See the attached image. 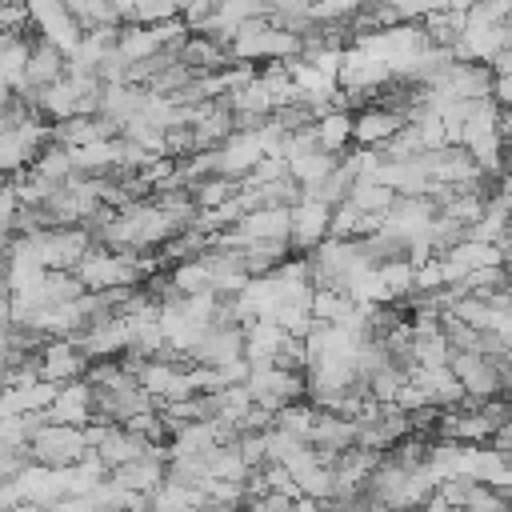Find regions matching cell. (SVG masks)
<instances>
[{
	"label": "cell",
	"mask_w": 512,
	"mask_h": 512,
	"mask_svg": "<svg viewBox=\"0 0 512 512\" xmlns=\"http://www.w3.org/2000/svg\"><path fill=\"white\" fill-rule=\"evenodd\" d=\"M60 76H64V52L36 36V40H32V48H28L24 80H28L32 88H44V84H52V80H60Z\"/></svg>",
	"instance_id": "2e32d148"
},
{
	"label": "cell",
	"mask_w": 512,
	"mask_h": 512,
	"mask_svg": "<svg viewBox=\"0 0 512 512\" xmlns=\"http://www.w3.org/2000/svg\"><path fill=\"white\" fill-rule=\"evenodd\" d=\"M84 368H88V356H84L68 336H48V340L36 348V372H40L44 380L64 384V380H72V376H84Z\"/></svg>",
	"instance_id": "ba28073f"
},
{
	"label": "cell",
	"mask_w": 512,
	"mask_h": 512,
	"mask_svg": "<svg viewBox=\"0 0 512 512\" xmlns=\"http://www.w3.org/2000/svg\"><path fill=\"white\" fill-rule=\"evenodd\" d=\"M392 188L388 184H380V180H352V188H348V200L360 208V212H384L388 204H392Z\"/></svg>",
	"instance_id": "d4e9b609"
},
{
	"label": "cell",
	"mask_w": 512,
	"mask_h": 512,
	"mask_svg": "<svg viewBox=\"0 0 512 512\" xmlns=\"http://www.w3.org/2000/svg\"><path fill=\"white\" fill-rule=\"evenodd\" d=\"M340 156H332V152H324V148H304V152H296V156H288L284 160V168H288V176L304 188V184H312V180H320L332 164H336Z\"/></svg>",
	"instance_id": "7402d4cb"
},
{
	"label": "cell",
	"mask_w": 512,
	"mask_h": 512,
	"mask_svg": "<svg viewBox=\"0 0 512 512\" xmlns=\"http://www.w3.org/2000/svg\"><path fill=\"white\" fill-rule=\"evenodd\" d=\"M160 48V36L152 24H136V20H120L116 28V52L124 60H140V56H152Z\"/></svg>",
	"instance_id": "ffe728a7"
},
{
	"label": "cell",
	"mask_w": 512,
	"mask_h": 512,
	"mask_svg": "<svg viewBox=\"0 0 512 512\" xmlns=\"http://www.w3.org/2000/svg\"><path fill=\"white\" fill-rule=\"evenodd\" d=\"M28 236V248L32 256L44 264V268H72L84 248L92 244V236L80 228V224H52V228H40V232H24Z\"/></svg>",
	"instance_id": "277c9868"
},
{
	"label": "cell",
	"mask_w": 512,
	"mask_h": 512,
	"mask_svg": "<svg viewBox=\"0 0 512 512\" xmlns=\"http://www.w3.org/2000/svg\"><path fill=\"white\" fill-rule=\"evenodd\" d=\"M176 60L188 64L192 72H212V68H224L232 56H228V44H216L200 32H188L180 44H176Z\"/></svg>",
	"instance_id": "5bb4252c"
},
{
	"label": "cell",
	"mask_w": 512,
	"mask_h": 512,
	"mask_svg": "<svg viewBox=\"0 0 512 512\" xmlns=\"http://www.w3.org/2000/svg\"><path fill=\"white\" fill-rule=\"evenodd\" d=\"M172 16H180V0H136L128 12V20H136V24H160Z\"/></svg>",
	"instance_id": "83f0119b"
},
{
	"label": "cell",
	"mask_w": 512,
	"mask_h": 512,
	"mask_svg": "<svg viewBox=\"0 0 512 512\" xmlns=\"http://www.w3.org/2000/svg\"><path fill=\"white\" fill-rule=\"evenodd\" d=\"M352 440H356V420H352V416L332 412V408H316L312 432H308V444H312L316 452H324V456L332 460V456L344 452Z\"/></svg>",
	"instance_id": "8fae6325"
},
{
	"label": "cell",
	"mask_w": 512,
	"mask_h": 512,
	"mask_svg": "<svg viewBox=\"0 0 512 512\" xmlns=\"http://www.w3.org/2000/svg\"><path fill=\"white\" fill-rule=\"evenodd\" d=\"M216 4H220V0H180V20L188 24V32H192V24H196V20H204Z\"/></svg>",
	"instance_id": "f546056e"
},
{
	"label": "cell",
	"mask_w": 512,
	"mask_h": 512,
	"mask_svg": "<svg viewBox=\"0 0 512 512\" xmlns=\"http://www.w3.org/2000/svg\"><path fill=\"white\" fill-rule=\"evenodd\" d=\"M28 168L40 172V176H48V180H68V176H72V156H68L64 144L44 140V144L36 148V156L28 160Z\"/></svg>",
	"instance_id": "603a6c76"
},
{
	"label": "cell",
	"mask_w": 512,
	"mask_h": 512,
	"mask_svg": "<svg viewBox=\"0 0 512 512\" xmlns=\"http://www.w3.org/2000/svg\"><path fill=\"white\" fill-rule=\"evenodd\" d=\"M376 272H380V284H384L388 300H400V296L412 292V264L408 260H384V264H376Z\"/></svg>",
	"instance_id": "484cf974"
},
{
	"label": "cell",
	"mask_w": 512,
	"mask_h": 512,
	"mask_svg": "<svg viewBox=\"0 0 512 512\" xmlns=\"http://www.w3.org/2000/svg\"><path fill=\"white\" fill-rule=\"evenodd\" d=\"M312 136H316V148H324V152H332V156L348 152V148H352V112H344V108L320 112V116L312 120Z\"/></svg>",
	"instance_id": "9a60e30c"
},
{
	"label": "cell",
	"mask_w": 512,
	"mask_h": 512,
	"mask_svg": "<svg viewBox=\"0 0 512 512\" xmlns=\"http://www.w3.org/2000/svg\"><path fill=\"white\" fill-rule=\"evenodd\" d=\"M304 384H308L304 372L276 368L272 360H248L244 388H248L252 404H260V408H268V412H276V408L288 404V400H300V396H304Z\"/></svg>",
	"instance_id": "7a4b0ae2"
},
{
	"label": "cell",
	"mask_w": 512,
	"mask_h": 512,
	"mask_svg": "<svg viewBox=\"0 0 512 512\" xmlns=\"http://www.w3.org/2000/svg\"><path fill=\"white\" fill-rule=\"evenodd\" d=\"M64 12L80 24V28H96V24H120V12L112 8V0H64Z\"/></svg>",
	"instance_id": "cb8c5ba5"
},
{
	"label": "cell",
	"mask_w": 512,
	"mask_h": 512,
	"mask_svg": "<svg viewBox=\"0 0 512 512\" xmlns=\"http://www.w3.org/2000/svg\"><path fill=\"white\" fill-rule=\"evenodd\" d=\"M0 368H4V364H0Z\"/></svg>",
	"instance_id": "1f68e13d"
},
{
	"label": "cell",
	"mask_w": 512,
	"mask_h": 512,
	"mask_svg": "<svg viewBox=\"0 0 512 512\" xmlns=\"http://www.w3.org/2000/svg\"><path fill=\"white\" fill-rule=\"evenodd\" d=\"M228 56L232 60H244V64H256V60H288V56H300V36L296 32H284V28H272L264 16H252V20H240L232 40H228Z\"/></svg>",
	"instance_id": "6da1fadb"
},
{
	"label": "cell",
	"mask_w": 512,
	"mask_h": 512,
	"mask_svg": "<svg viewBox=\"0 0 512 512\" xmlns=\"http://www.w3.org/2000/svg\"><path fill=\"white\" fill-rule=\"evenodd\" d=\"M364 0H312V16L316 20H348Z\"/></svg>",
	"instance_id": "f1b7e54d"
},
{
	"label": "cell",
	"mask_w": 512,
	"mask_h": 512,
	"mask_svg": "<svg viewBox=\"0 0 512 512\" xmlns=\"http://www.w3.org/2000/svg\"><path fill=\"white\" fill-rule=\"evenodd\" d=\"M32 24H36V36H40V40H48L52 48H60L64 56L76 48V40H80V32H84V28H80L64 8H56V12H48V16L32 20Z\"/></svg>",
	"instance_id": "d6986e66"
},
{
	"label": "cell",
	"mask_w": 512,
	"mask_h": 512,
	"mask_svg": "<svg viewBox=\"0 0 512 512\" xmlns=\"http://www.w3.org/2000/svg\"><path fill=\"white\" fill-rule=\"evenodd\" d=\"M352 180H356V176H352L348 160L340 156V160H336V164H332V168H328L320 180L304 184V188H300V196H312V200H320V204H328V208H332V204L348 200V188H352Z\"/></svg>",
	"instance_id": "e0dca14e"
},
{
	"label": "cell",
	"mask_w": 512,
	"mask_h": 512,
	"mask_svg": "<svg viewBox=\"0 0 512 512\" xmlns=\"http://www.w3.org/2000/svg\"><path fill=\"white\" fill-rule=\"evenodd\" d=\"M240 248V264H244V272L248 276H268L292 248H288V240H244V244H236Z\"/></svg>",
	"instance_id": "ac0fdd59"
},
{
	"label": "cell",
	"mask_w": 512,
	"mask_h": 512,
	"mask_svg": "<svg viewBox=\"0 0 512 512\" xmlns=\"http://www.w3.org/2000/svg\"><path fill=\"white\" fill-rule=\"evenodd\" d=\"M328 204H320V200H312V196H300V200H292L288 204V216H292V224H288V248L292 252H308V248H316L324 236H328Z\"/></svg>",
	"instance_id": "52a82bcc"
},
{
	"label": "cell",
	"mask_w": 512,
	"mask_h": 512,
	"mask_svg": "<svg viewBox=\"0 0 512 512\" xmlns=\"http://www.w3.org/2000/svg\"><path fill=\"white\" fill-rule=\"evenodd\" d=\"M448 368L460 380V388H464L468 400H484V396L508 392V380H512V372H500L492 360H484L476 352H452L448 356Z\"/></svg>",
	"instance_id": "5b68a950"
},
{
	"label": "cell",
	"mask_w": 512,
	"mask_h": 512,
	"mask_svg": "<svg viewBox=\"0 0 512 512\" xmlns=\"http://www.w3.org/2000/svg\"><path fill=\"white\" fill-rule=\"evenodd\" d=\"M276 368H292V372H304L308 368V352H304V340L300 336H292V332H284L280 340H276V348H272V356H268Z\"/></svg>",
	"instance_id": "4316f807"
},
{
	"label": "cell",
	"mask_w": 512,
	"mask_h": 512,
	"mask_svg": "<svg viewBox=\"0 0 512 512\" xmlns=\"http://www.w3.org/2000/svg\"><path fill=\"white\" fill-rule=\"evenodd\" d=\"M24 8H28V24H32V20H40V16L64 8V0H24Z\"/></svg>",
	"instance_id": "4dcf8cb0"
},
{
	"label": "cell",
	"mask_w": 512,
	"mask_h": 512,
	"mask_svg": "<svg viewBox=\"0 0 512 512\" xmlns=\"http://www.w3.org/2000/svg\"><path fill=\"white\" fill-rule=\"evenodd\" d=\"M420 28H424V40L428 44H440V48H452L460 28H464V12L456 8H432L420 16Z\"/></svg>",
	"instance_id": "44dd1931"
},
{
	"label": "cell",
	"mask_w": 512,
	"mask_h": 512,
	"mask_svg": "<svg viewBox=\"0 0 512 512\" xmlns=\"http://www.w3.org/2000/svg\"><path fill=\"white\" fill-rule=\"evenodd\" d=\"M408 380H412V384L424 392V400H428V404H436V408H448V404L464 400V388H460V380L452 376V368H448V364L412 368V372H408Z\"/></svg>",
	"instance_id": "4fadbf2b"
},
{
	"label": "cell",
	"mask_w": 512,
	"mask_h": 512,
	"mask_svg": "<svg viewBox=\"0 0 512 512\" xmlns=\"http://www.w3.org/2000/svg\"><path fill=\"white\" fill-rule=\"evenodd\" d=\"M88 452V436L80 424H64V420H44L32 436H28V460L48 464V468H64L76 464Z\"/></svg>",
	"instance_id": "3957f363"
},
{
	"label": "cell",
	"mask_w": 512,
	"mask_h": 512,
	"mask_svg": "<svg viewBox=\"0 0 512 512\" xmlns=\"http://www.w3.org/2000/svg\"><path fill=\"white\" fill-rule=\"evenodd\" d=\"M68 340H72L88 360H96V356H120V352L128 348V332H124V320H120V316L80 324Z\"/></svg>",
	"instance_id": "9c48e42d"
},
{
	"label": "cell",
	"mask_w": 512,
	"mask_h": 512,
	"mask_svg": "<svg viewBox=\"0 0 512 512\" xmlns=\"http://www.w3.org/2000/svg\"><path fill=\"white\" fill-rule=\"evenodd\" d=\"M400 124H404L400 112H392V108H384V104H364V108L352 112V144H360V148H380Z\"/></svg>",
	"instance_id": "7c38bea8"
},
{
	"label": "cell",
	"mask_w": 512,
	"mask_h": 512,
	"mask_svg": "<svg viewBox=\"0 0 512 512\" xmlns=\"http://www.w3.org/2000/svg\"><path fill=\"white\" fill-rule=\"evenodd\" d=\"M388 76H392V68H388L376 52H368V48H360V44H352V48L340 52V64H336V84H340V88L372 92V88H380Z\"/></svg>",
	"instance_id": "8992f818"
},
{
	"label": "cell",
	"mask_w": 512,
	"mask_h": 512,
	"mask_svg": "<svg viewBox=\"0 0 512 512\" xmlns=\"http://www.w3.org/2000/svg\"><path fill=\"white\" fill-rule=\"evenodd\" d=\"M48 420H64V424H88L92 420V384L84 376H72L64 384H56V396L44 408Z\"/></svg>",
	"instance_id": "30bf717a"
}]
</instances>
